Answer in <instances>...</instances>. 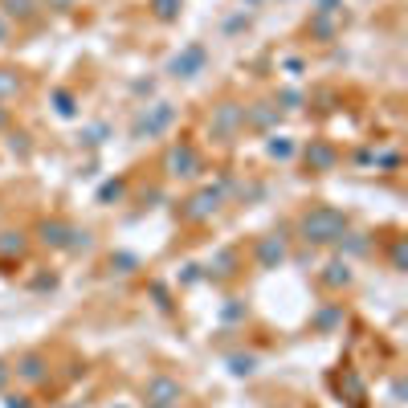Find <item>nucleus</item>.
Returning a JSON list of instances; mask_svg holds the SVG:
<instances>
[{"label": "nucleus", "mask_w": 408, "mask_h": 408, "mask_svg": "<svg viewBox=\"0 0 408 408\" xmlns=\"http://www.w3.org/2000/svg\"><path fill=\"white\" fill-rule=\"evenodd\" d=\"M4 4H9V13H13V16H21V21H25V16H33V13H37V9H33L37 0H4Z\"/></svg>", "instance_id": "obj_3"}, {"label": "nucleus", "mask_w": 408, "mask_h": 408, "mask_svg": "<svg viewBox=\"0 0 408 408\" xmlns=\"http://www.w3.org/2000/svg\"><path fill=\"white\" fill-rule=\"evenodd\" d=\"M21 376H25V380H41V359H25Z\"/></svg>", "instance_id": "obj_4"}, {"label": "nucleus", "mask_w": 408, "mask_h": 408, "mask_svg": "<svg viewBox=\"0 0 408 408\" xmlns=\"http://www.w3.org/2000/svg\"><path fill=\"white\" fill-rule=\"evenodd\" d=\"M4 74H9V70H0V94H16L21 82H16V78H4Z\"/></svg>", "instance_id": "obj_5"}, {"label": "nucleus", "mask_w": 408, "mask_h": 408, "mask_svg": "<svg viewBox=\"0 0 408 408\" xmlns=\"http://www.w3.org/2000/svg\"><path fill=\"white\" fill-rule=\"evenodd\" d=\"M9 41V25H4V21H0V45Z\"/></svg>", "instance_id": "obj_7"}, {"label": "nucleus", "mask_w": 408, "mask_h": 408, "mask_svg": "<svg viewBox=\"0 0 408 408\" xmlns=\"http://www.w3.org/2000/svg\"><path fill=\"white\" fill-rule=\"evenodd\" d=\"M168 168H171V176H180V168H196V155H192V147H176V151L168 155Z\"/></svg>", "instance_id": "obj_2"}, {"label": "nucleus", "mask_w": 408, "mask_h": 408, "mask_svg": "<svg viewBox=\"0 0 408 408\" xmlns=\"http://www.w3.org/2000/svg\"><path fill=\"white\" fill-rule=\"evenodd\" d=\"M343 229H347V217H339L335 209H310L307 221H302V233H307V241H335L343 237Z\"/></svg>", "instance_id": "obj_1"}, {"label": "nucleus", "mask_w": 408, "mask_h": 408, "mask_svg": "<svg viewBox=\"0 0 408 408\" xmlns=\"http://www.w3.org/2000/svg\"><path fill=\"white\" fill-rule=\"evenodd\" d=\"M155 4H159V16H171V13H176L171 4H180V0H155Z\"/></svg>", "instance_id": "obj_6"}]
</instances>
